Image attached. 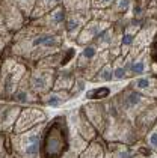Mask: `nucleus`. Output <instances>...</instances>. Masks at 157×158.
I'll return each instance as SVG.
<instances>
[{
    "mask_svg": "<svg viewBox=\"0 0 157 158\" xmlns=\"http://www.w3.org/2000/svg\"><path fill=\"white\" fill-rule=\"evenodd\" d=\"M70 148L68 125L65 116H58L42 128L39 155L41 158H60Z\"/></svg>",
    "mask_w": 157,
    "mask_h": 158,
    "instance_id": "1",
    "label": "nucleus"
},
{
    "mask_svg": "<svg viewBox=\"0 0 157 158\" xmlns=\"http://www.w3.org/2000/svg\"><path fill=\"white\" fill-rule=\"evenodd\" d=\"M42 128H44V123L38 125L32 130H27L24 133H14L12 148L17 158H38Z\"/></svg>",
    "mask_w": 157,
    "mask_h": 158,
    "instance_id": "2",
    "label": "nucleus"
},
{
    "mask_svg": "<svg viewBox=\"0 0 157 158\" xmlns=\"http://www.w3.org/2000/svg\"><path fill=\"white\" fill-rule=\"evenodd\" d=\"M44 122H46V113L42 110L27 107L24 110H20V114L14 125V133H24Z\"/></svg>",
    "mask_w": 157,
    "mask_h": 158,
    "instance_id": "3",
    "label": "nucleus"
},
{
    "mask_svg": "<svg viewBox=\"0 0 157 158\" xmlns=\"http://www.w3.org/2000/svg\"><path fill=\"white\" fill-rule=\"evenodd\" d=\"M55 78L56 75L51 69H38L30 75L29 78V85H30V89L35 92V94H44V92H48L50 87H53L55 85Z\"/></svg>",
    "mask_w": 157,
    "mask_h": 158,
    "instance_id": "4",
    "label": "nucleus"
},
{
    "mask_svg": "<svg viewBox=\"0 0 157 158\" xmlns=\"http://www.w3.org/2000/svg\"><path fill=\"white\" fill-rule=\"evenodd\" d=\"M0 14L3 17V21L6 24V29L15 30L21 26V9L15 3V0L3 2L0 6Z\"/></svg>",
    "mask_w": 157,
    "mask_h": 158,
    "instance_id": "5",
    "label": "nucleus"
},
{
    "mask_svg": "<svg viewBox=\"0 0 157 158\" xmlns=\"http://www.w3.org/2000/svg\"><path fill=\"white\" fill-rule=\"evenodd\" d=\"M107 26L106 23H101V21H88L85 27H82V30L79 32L77 35V44L80 45H86L89 44L91 41H95L97 36L106 29Z\"/></svg>",
    "mask_w": 157,
    "mask_h": 158,
    "instance_id": "6",
    "label": "nucleus"
},
{
    "mask_svg": "<svg viewBox=\"0 0 157 158\" xmlns=\"http://www.w3.org/2000/svg\"><path fill=\"white\" fill-rule=\"evenodd\" d=\"M121 99V106L120 110L122 109L124 111H132V110L137 109L144 104L145 101V95L142 92L136 90V89H127L122 95H120Z\"/></svg>",
    "mask_w": 157,
    "mask_h": 158,
    "instance_id": "7",
    "label": "nucleus"
},
{
    "mask_svg": "<svg viewBox=\"0 0 157 158\" xmlns=\"http://www.w3.org/2000/svg\"><path fill=\"white\" fill-rule=\"evenodd\" d=\"M86 23H88V18L85 17V11H79V12H72V15L67 17L63 24H65L67 33L71 38H76Z\"/></svg>",
    "mask_w": 157,
    "mask_h": 158,
    "instance_id": "8",
    "label": "nucleus"
},
{
    "mask_svg": "<svg viewBox=\"0 0 157 158\" xmlns=\"http://www.w3.org/2000/svg\"><path fill=\"white\" fill-rule=\"evenodd\" d=\"M133 86H134L136 90L144 92V95H148V97H154L157 94V81L154 78H151V77L139 75L133 81Z\"/></svg>",
    "mask_w": 157,
    "mask_h": 158,
    "instance_id": "9",
    "label": "nucleus"
},
{
    "mask_svg": "<svg viewBox=\"0 0 157 158\" xmlns=\"http://www.w3.org/2000/svg\"><path fill=\"white\" fill-rule=\"evenodd\" d=\"M70 98H71V95H70L68 90H55L53 89L51 92H48L46 95L44 104L48 106V107H59L63 102H67Z\"/></svg>",
    "mask_w": 157,
    "mask_h": 158,
    "instance_id": "10",
    "label": "nucleus"
},
{
    "mask_svg": "<svg viewBox=\"0 0 157 158\" xmlns=\"http://www.w3.org/2000/svg\"><path fill=\"white\" fill-rule=\"evenodd\" d=\"M74 83H76V78H74L72 73H70V71H60L59 75L55 78L53 89L55 90H70V89H72Z\"/></svg>",
    "mask_w": 157,
    "mask_h": 158,
    "instance_id": "11",
    "label": "nucleus"
},
{
    "mask_svg": "<svg viewBox=\"0 0 157 158\" xmlns=\"http://www.w3.org/2000/svg\"><path fill=\"white\" fill-rule=\"evenodd\" d=\"M67 20V11L63 6H56L55 9H51L48 15L46 17V24L47 26H59L63 24Z\"/></svg>",
    "mask_w": 157,
    "mask_h": 158,
    "instance_id": "12",
    "label": "nucleus"
},
{
    "mask_svg": "<svg viewBox=\"0 0 157 158\" xmlns=\"http://www.w3.org/2000/svg\"><path fill=\"white\" fill-rule=\"evenodd\" d=\"M98 54V47L94 44H86L85 45L83 51L80 53V57H79V66H89V63L94 60Z\"/></svg>",
    "mask_w": 157,
    "mask_h": 158,
    "instance_id": "13",
    "label": "nucleus"
},
{
    "mask_svg": "<svg viewBox=\"0 0 157 158\" xmlns=\"http://www.w3.org/2000/svg\"><path fill=\"white\" fill-rule=\"evenodd\" d=\"M59 2L60 0H36L35 6H33V11H32L33 17H42L48 11L55 9Z\"/></svg>",
    "mask_w": 157,
    "mask_h": 158,
    "instance_id": "14",
    "label": "nucleus"
},
{
    "mask_svg": "<svg viewBox=\"0 0 157 158\" xmlns=\"http://www.w3.org/2000/svg\"><path fill=\"white\" fill-rule=\"evenodd\" d=\"M85 114H86V118L89 119V122L94 125V127H101L103 125V121H104V118H103V114H101V107H98V106H88L86 109H85Z\"/></svg>",
    "mask_w": 157,
    "mask_h": 158,
    "instance_id": "15",
    "label": "nucleus"
},
{
    "mask_svg": "<svg viewBox=\"0 0 157 158\" xmlns=\"http://www.w3.org/2000/svg\"><path fill=\"white\" fill-rule=\"evenodd\" d=\"M146 71V54L141 53L139 56L134 57V60H132V66H130V75H142Z\"/></svg>",
    "mask_w": 157,
    "mask_h": 158,
    "instance_id": "16",
    "label": "nucleus"
},
{
    "mask_svg": "<svg viewBox=\"0 0 157 158\" xmlns=\"http://www.w3.org/2000/svg\"><path fill=\"white\" fill-rule=\"evenodd\" d=\"M94 80H98V81H103V83H109V81H112L113 80V66L110 65V63H104L100 69H98V73H97L95 78Z\"/></svg>",
    "mask_w": 157,
    "mask_h": 158,
    "instance_id": "17",
    "label": "nucleus"
},
{
    "mask_svg": "<svg viewBox=\"0 0 157 158\" xmlns=\"http://www.w3.org/2000/svg\"><path fill=\"white\" fill-rule=\"evenodd\" d=\"M11 97L18 104H29V102H33L35 101V98H30V92L27 89H18V90H15L12 94Z\"/></svg>",
    "mask_w": 157,
    "mask_h": 158,
    "instance_id": "18",
    "label": "nucleus"
},
{
    "mask_svg": "<svg viewBox=\"0 0 157 158\" xmlns=\"http://www.w3.org/2000/svg\"><path fill=\"white\" fill-rule=\"evenodd\" d=\"M124 57H118L116 59V63L113 66V80H124L129 77V74L124 68Z\"/></svg>",
    "mask_w": 157,
    "mask_h": 158,
    "instance_id": "19",
    "label": "nucleus"
},
{
    "mask_svg": "<svg viewBox=\"0 0 157 158\" xmlns=\"http://www.w3.org/2000/svg\"><path fill=\"white\" fill-rule=\"evenodd\" d=\"M101 157V148L98 143H92L91 146H86L82 151L80 158H98Z\"/></svg>",
    "mask_w": 157,
    "mask_h": 158,
    "instance_id": "20",
    "label": "nucleus"
},
{
    "mask_svg": "<svg viewBox=\"0 0 157 158\" xmlns=\"http://www.w3.org/2000/svg\"><path fill=\"white\" fill-rule=\"evenodd\" d=\"M110 94V89L109 87H97V89H92L86 94V98L89 99H103V98L109 97Z\"/></svg>",
    "mask_w": 157,
    "mask_h": 158,
    "instance_id": "21",
    "label": "nucleus"
},
{
    "mask_svg": "<svg viewBox=\"0 0 157 158\" xmlns=\"http://www.w3.org/2000/svg\"><path fill=\"white\" fill-rule=\"evenodd\" d=\"M15 3L18 5V8L26 14H30L33 11V6H35L36 0H15Z\"/></svg>",
    "mask_w": 157,
    "mask_h": 158,
    "instance_id": "22",
    "label": "nucleus"
},
{
    "mask_svg": "<svg viewBox=\"0 0 157 158\" xmlns=\"http://www.w3.org/2000/svg\"><path fill=\"white\" fill-rule=\"evenodd\" d=\"M136 41V33L132 32V30H125L124 35L121 36V45L122 47H129V45H133Z\"/></svg>",
    "mask_w": 157,
    "mask_h": 158,
    "instance_id": "23",
    "label": "nucleus"
},
{
    "mask_svg": "<svg viewBox=\"0 0 157 158\" xmlns=\"http://www.w3.org/2000/svg\"><path fill=\"white\" fill-rule=\"evenodd\" d=\"M148 146L151 148V149H154V151H157V125L151 130V133L148 134Z\"/></svg>",
    "mask_w": 157,
    "mask_h": 158,
    "instance_id": "24",
    "label": "nucleus"
},
{
    "mask_svg": "<svg viewBox=\"0 0 157 158\" xmlns=\"http://www.w3.org/2000/svg\"><path fill=\"white\" fill-rule=\"evenodd\" d=\"M115 2H116V11L120 14L127 12L132 5V0H115Z\"/></svg>",
    "mask_w": 157,
    "mask_h": 158,
    "instance_id": "25",
    "label": "nucleus"
},
{
    "mask_svg": "<svg viewBox=\"0 0 157 158\" xmlns=\"http://www.w3.org/2000/svg\"><path fill=\"white\" fill-rule=\"evenodd\" d=\"M115 0H92V5L97 8H107L109 5H112Z\"/></svg>",
    "mask_w": 157,
    "mask_h": 158,
    "instance_id": "26",
    "label": "nucleus"
},
{
    "mask_svg": "<svg viewBox=\"0 0 157 158\" xmlns=\"http://www.w3.org/2000/svg\"><path fill=\"white\" fill-rule=\"evenodd\" d=\"M151 59L156 62L157 63V35H156V38H154V42H153V45H151Z\"/></svg>",
    "mask_w": 157,
    "mask_h": 158,
    "instance_id": "27",
    "label": "nucleus"
},
{
    "mask_svg": "<svg viewBox=\"0 0 157 158\" xmlns=\"http://www.w3.org/2000/svg\"><path fill=\"white\" fill-rule=\"evenodd\" d=\"M116 155H118V158H133V154L130 151H120Z\"/></svg>",
    "mask_w": 157,
    "mask_h": 158,
    "instance_id": "28",
    "label": "nucleus"
},
{
    "mask_svg": "<svg viewBox=\"0 0 157 158\" xmlns=\"http://www.w3.org/2000/svg\"><path fill=\"white\" fill-rule=\"evenodd\" d=\"M6 24H5V21H3V17H2V14H0V35H5L6 33Z\"/></svg>",
    "mask_w": 157,
    "mask_h": 158,
    "instance_id": "29",
    "label": "nucleus"
},
{
    "mask_svg": "<svg viewBox=\"0 0 157 158\" xmlns=\"http://www.w3.org/2000/svg\"><path fill=\"white\" fill-rule=\"evenodd\" d=\"M60 158H79V157H77V154H74V152H67V154H63Z\"/></svg>",
    "mask_w": 157,
    "mask_h": 158,
    "instance_id": "30",
    "label": "nucleus"
},
{
    "mask_svg": "<svg viewBox=\"0 0 157 158\" xmlns=\"http://www.w3.org/2000/svg\"><path fill=\"white\" fill-rule=\"evenodd\" d=\"M2 155H3V139L0 137V158H3Z\"/></svg>",
    "mask_w": 157,
    "mask_h": 158,
    "instance_id": "31",
    "label": "nucleus"
},
{
    "mask_svg": "<svg viewBox=\"0 0 157 158\" xmlns=\"http://www.w3.org/2000/svg\"><path fill=\"white\" fill-rule=\"evenodd\" d=\"M2 90H3V87H2V83H0V92H2Z\"/></svg>",
    "mask_w": 157,
    "mask_h": 158,
    "instance_id": "32",
    "label": "nucleus"
}]
</instances>
